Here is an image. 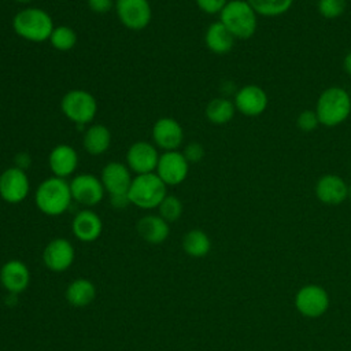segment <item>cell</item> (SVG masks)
I'll list each match as a JSON object with an SVG mask.
<instances>
[{
    "instance_id": "6da1fadb",
    "label": "cell",
    "mask_w": 351,
    "mask_h": 351,
    "mask_svg": "<svg viewBox=\"0 0 351 351\" xmlns=\"http://www.w3.org/2000/svg\"><path fill=\"white\" fill-rule=\"evenodd\" d=\"M314 111L319 125L326 128L339 126L351 114V96L341 86H329L319 93Z\"/></svg>"
},
{
    "instance_id": "7a4b0ae2",
    "label": "cell",
    "mask_w": 351,
    "mask_h": 351,
    "mask_svg": "<svg viewBox=\"0 0 351 351\" xmlns=\"http://www.w3.org/2000/svg\"><path fill=\"white\" fill-rule=\"evenodd\" d=\"M71 200L69 181L53 176L41 181L34 192V203L37 208L49 217H58L66 213Z\"/></svg>"
},
{
    "instance_id": "3957f363",
    "label": "cell",
    "mask_w": 351,
    "mask_h": 351,
    "mask_svg": "<svg viewBox=\"0 0 351 351\" xmlns=\"http://www.w3.org/2000/svg\"><path fill=\"white\" fill-rule=\"evenodd\" d=\"M53 27L51 15L37 7H26L12 18V29L16 36L30 43L48 41Z\"/></svg>"
},
{
    "instance_id": "277c9868",
    "label": "cell",
    "mask_w": 351,
    "mask_h": 351,
    "mask_svg": "<svg viewBox=\"0 0 351 351\" xmlns=\"http://www.w3.org/2000/svg\"><path fill=\"white\" fill-rule=\"evenodd\" d=\"M219 22L236 40L251 38L258 27V14L247 0H229L219 12Z\"/></svg>"
},
{
    "instance_id": "5b68a950",
    "label": "cell",
    "mask_w": 351,
    "mask_h": 351,
    "mask_svg": "<svg viewBox=\"0 0 351 351\" xmlns=\"http://www.w3.org/2000/svg\"><path fill=\"white\" fill-rule=\"evenodd\" d=\"M166 189V184L156 173L138 174L133 177L128 196L130 204L143 210H151L159 207L160 202L167 195Z\"/></svg>"
},
{
    "instance_id": "8992f818",
    "label": "cell",
    "mask_w": 351,
    "mask_h": 351,
    "mask_svg": "<svg viewBox=\"0 0 351 351\" xmlns=\"http://www.w3.org/2000/svg\"><path fill=\"white\" fill-rule=\"evenodd\" d=\"M60 110L69 121L77 125H86L96 117L97 101L95 96L85 89H71L63 95Z\"/></svg>"
},
{
    "instance_id": "52a82bcc",
    "label": "cell",
    "mask_w": 351,
    "mask_h": 351,
    "mask_svg": "<svg viewBox=\"0 0 351 351\" xmlns=\"http://www.w3.org/2000/svg\"><path fill=\"white\" fill-rule=\"evenodd\" d=\"M330 304L329 293L318 284L303 285L295 295V308L306 318H319Z\"/></svg>"
},
{
    "instance_id": "ba28073f",
    "label": "cell",
    "mask_w": 351,
    "mask_h": 351,
    "mask_svg": "<svg viewBox=\"0 0 351 351\" xmlns=\"http://www.w3.org/2000/svg\"><path fill=\"white\" fill-rule=\"evenodd\" d=\"M114 8L119 22L129 30H143L152 19V8L148 0H115Z\"/></svg>"
},
{
    "instance_id": "9c48e42d",
    "label": "cell",
    "mask_w": 351,
    "mask_h": 351,
    "mask_svg": "<svg viewBox=\"0 0 351 351\" xmlns=\"http://www.w3.org/2000/svg\"><path fill=\"white\" fill-rule=\"evenodd\" d=\"M155 173L166 186H176L186 180L189 162L185 159L182 151H165L159 156Z\"/></svg>"
},
{
    "instance_id": "30bf717a",
    "label": "cell",
    "mask_w": 351,
    "mask_h": 351,
    "mask_svg": "<svg viewBox=\"0 0 351 351\" xmlns=\"http://www.w3.org/2000/svg\"><path fill=\"white\" fill-rule=\"evenodd\" d=\"M30 191L27 173L16 166L5 169L0 174V197L10 204L23 202Z\"/></svg>"
},
{
    "instance_id": "8fae6325",
    "label": "cell",
    "mask_w": 351,
    "mask_h": 351,
    "mask_svg": "<svg viewBox=\"0 0 351 351\" xmlns=\"http://www.w3.org/2000/svg\"><path fill=\"white\" fill-rule=\"evenodd\" d=\"M69 184L73 200L85 207H93L99 204L104 197L106 191L100 181V177H96L93 174H78L73 177Z\"/></svg>"
},
{
    "instance_id": "7c38bea8",
    "label": "cell",
    "mask_w": 351,
    "mask_h": 351,
    "mask_svg": "<svg viewBox=\"0 0 351 351\" xmlns=\"http://www.w3.org/2000/svg\"><path fill=\"white\" fill-rule=\"evenodd\" d=\"M159 156L160 154L155 144L136 141L126 151V166L136 176L155 173Z\"/></svg>"
},
{
    "instance_id": "4fadbf2b",
    "label": "cell",
    "mask_w": 351,
    "mask_h": 351,
    "mask_svg": "<svg viewBox=\"0 0 351 351\" xmlns=\"http://www.w3.org/2000/svg\"><path fill=\"white\" fill-rule=\"evenodd\" d=\"M236 111L245 117H259L262 115L269 104L267 93L263 88L255 84H248L236 90L233 99Z\"/></svg>"
},
{
    "instance_id": "5bb4252c",
    "label": "cell",
    "mask_w": 351,
    "mask_h": 351,
    "mask_svg": "<svg viewBox=\"0 0 351 351\" xmlns=\"http://www.w3.org/2000/svg\"><path fill=\"white\" fill-rule=\"evenodd\" d=\"M152 140L155 147L163 152L177 151L184 141L182 126L174 118H159L152 126Z\"/></svg>"
},
{
    "instance_id": "9a60e30c",
    "label": "cell",
    "mask_w": 351,
    "mask_h": 351,
    "mask_svg": "<svg viewBox=\"0 0 351 351\" xmlns=\"http://www.w3.org/2000/svg\"><path fill=\"white\" fill-rule=\"evenodd\" d=\"M74 247L73 244L63 237H58L51 240L44 251H43V261L44 265L56 273L67 270L74 262Z\"/></svg>"
},
{
    "instance_id": "2e32d148",
    "label": "cell",
    "mask_w": 351,
    "mask_h": 351,
    "mask_svg": "<svg viewBox=\"0 0 351 351\" xmlns=\"http://www.w3.org/2000/svg\"><path fill=\"white\" fill-rule=\"evenodd\" d=\"M133 177L130 170L125 163L110 162L101 169L100 181L104 186V191L110 195H126L129 192Z\"/></svg>"
},
{
    "instance_id": "e0dca14e",
    "label": "cell",
    "mask_w": 351,
    "mask_h": 351,
    "mask_svg": "<svg viewBox=\"0 0 351 351\" xmlns=\"http://www.w3.org/2000/svg\"><path fill=\"white\" fill-rule=\"evenodd\" d=\"M317 199L328 206L341 204L348 199V184L337 174H325L315 184Z\"/></svg>"
},
{
    "instance_id": "ac0fdd59",
    "label": "cell",
    "mask_w": 351,
    "mask_h": 351,
    "mask_svg": "<svg viewBox=\"0 0 351 351\" xmlns=\"http://www.w3.org/2000/svg\"><path fill=\"white\" fill-rule=\"evenodd\" d=\"M48 166L53 177L67 178L73 176L78 167V154L69 144H58L48 155Z\"/></svg>"
},
{
    "instance_id": "d6986e66",
    "label": "cell",
    "mask_w": 351,
    "mask_h": 351,
    "mask_svg": "<svg viewBox=\"0 0 351 351\" xmlns=\"http://www.w3.org/2000/svg\"><path fill=\"white\" fill-rule=\"evenodd\" d=\"M30 282V271L27 266L18 259L5 262L0 269V284L11 295L23 292Z\"/></svg>"
},
{
    "instance_id": "ffe728a7",
    "label": "cell",
    "mask_w": 351,
    "mask_h": 351,
    "mask_svg": "<svg viewBox=\"0 0 351 351\" xmlns=\"http://www.w3.org/2000/svg\"><path fill=\"white\" fill-rule=\"evenodd\" d=\"M71 230L75 239L84 243H92L97 240L103 230V222L100 217L92 210H82L80 211L73 222Z\"/></svg>"
},
{
    "instance_id": "44dd1931",
    "label": "cell",
    "mask_w": 351,
    "mask_h": 351,
    "mask_svg": "<svg viewBox=\"0 0 351 351\" xmlns=\"http://www.w3.org/2000/svg\"><path fill=\"white\" fill-rule=\"evenodd\" d=\"M138 236L149 244H162L170 234L169 222H166L159 214H149L141 217L136 223Z\"/></svg>"
},
{
    "instance_id": "7402d4cb",
    "label": "cell",
    "mask_w": 351,
    "mask_h": 351,
    "mask_svg": "<svg viewBox=\"0 0 351 351\" xmlns=\"http://www.w3.org/2000/svg\"><path fill=\"white\" fill-rule=\"evenodd\" d=\"M234 41L236 38L233 34L219 21L210 23L204 33V44L215 55H225L230 52Z\"/></svg>"
},
{
    "instance_id": "603a6c76",
    "label": "cell",
    "mask_w": 351,
    "mask_h": 351,
    "mask_svg": "<svg viewBox=\"0 0 351 351\" xmlns=\"http://www.w3.org/2000/svg\"><path fill=\"white\" fill-rule=\"evenodd\" d=\"M82 145L89 155H101L107 152L111 145V132L101 123H93L85 130Z\"/></svg>"
},
{
    "instance_id": "cb8c5ba5",
    "label": "cell",
    "mask_w": 351,
    "mask_h": 351,
    "mask_svg": "<svg viewBox=\"0 0 351 351\" xmlns=\"http://www.w3.org/2000/svg\"><path fill=\"white\" fill-rule=\"evenodd\" d=\"M64 298L67 303L73 307H77V308L86 307L96 298V287L90 280L77 278L67 285Z\"/></svg>"
},
{
    "instance_id": "d4e9b609",
    "label": "cell",
    "mask_w": 351,
    "mask_h": 351,
    "mask_svg": "<svg viewBox=\"0 0 351 351\" xmlns=\"http://www.w3.org/2000/svg\"><path fill=\"white\" fill-rule=\"evenodd\" d=\"M182 250L192 258H203L211 250V240L202 229H191L182 237Z\"/></svg>"
},
{
    "instance_id": "484cf974",
    "label": "cell",
    "mask_w": 351,
    "mask_h": 351,
    "mask_svg": "<svg viewBox=\"0 0 351 351\" xmlns=\"http://www.w3.org/2000/svg\"><path fill=\"white\" fill-rule=\"evenodd\" d=\"M236 107L233 100L226 97H215L206 106V118L214 125H225L234 117Z\"/></svg>"
},
{
    "instance_id": "4316f807",
    "label": "cell",
    "mask_w": 351,
    "mask_h": 351,
    "mask_svg": "<svg viewBox=\"0 0 351 351\" xmlns=\"http://www.w3.org/2000/svg\"><path fill=\"white\" fill-rule=\"evenodd\" d=\"M258 16L276 18L288 12L293 0H247Z\"/></svg>"
},
{
    "instance_id": "83f0119b",
    "label": "cell",
    "mask_w": 351,
    "mask_h": 351,
    "mask_svg": "<svg viewBox=\"0 0 351 351\" xmlns=\"http://www.w3.org/2000/svg\"><path fill=\"white\" fill-rule=\"evenodd\" d=\"M48 41L56 51L67 52L75 47L77 33L67 25H59L53 27Z\"/></svg>"
},
{
    "instance_id": "f1b7e54d",
    "label": "cell",
    "mask_w": 351,
    "mask_h": 351,
    "mask_svg": "<svg viewBox=\"0 0 351 351\" xmlns=\"http://www.w3.org/2000/svg\"><path fill=\"white\" fill-rule=\"evenodd\" d=\"M159 215L169 223L176 222L182 215V203L181 200L174 195H166L165 199L160 202L159 207Z\"/></svg>"
},
{
    "instance_id": "f546056e",
    "label": "cell",
    "mask_w": 351,
    "mask_h": 351,
    "mask_svg": "<svg viewBox=\"0 0 351 351\" xmlns=\"http://www.w3.org/2000/svg\"><path fill=\"white\" fill-rule=\"evenodd\" d=\"M347 5V0H318V12L325 19L339 18Z\"/></svg>"
},
{
    "instance_id": "4dcf8cb0",
    "label": "cell",
    "mask_w": 351,
    "mask_h": 351,
    "mask_svg": "<svg viewBox=\"0 0 351 351\" xmlns=\"http://www.w3.org/2000/svg\"><path fill=\"white\" fill-rule=\"evenodd\" d=\"M296 125L302 132H313L318 128L319 121L314 110H304L298 115Z\"/></svg>"
},
{
    "instance_id": "1f68e13d",
    "label": "cell",
    "mask_w": 351,
    "mask_h": 351,
    "mask_svg": "<svg viewBox=\"0 0 351 351\" xmlns=\"http://www.w3.org/2000/svg\"><path fill=\"white\" fill-rule=\"evenodd\" d=\"M195 1L200 11L208 15H214V14H219L229 0H195Z\"/></svg>"
},
{
    "instance_id": "d6a6232c",
    "label": "cell",
    "mask_w": 351,
    "mask_h": 351,
    "mask_svg": "<svg viewBox=\"0 0 351 351\" xmlns=\"http://www.w3.org/2000/svg\"><path fill=\"white\" fill-rule=\"evenodd\" d=\"M182 154H184L185 159L189 162V165H191V163H197V162H200V160L203 159V156H204V147H203L200 143L193 141V143H189V144L184 148Z\"/></svg>"
},
{
    "instance_id": "836d02e7",
    "label": "cell",
    "mask_w": 351,
    "mask_h": 351,
    "mask_svg": "<svg viewBox=\"0 0 351 351\" xmlns=\"http://www.w3.org/2000/svg\"><path fill=\"white\" fill-rule=\"evenodd\" d=\"M90 11L96 14H106L114 8V0H86Z\"/></svg>"
},
{
    "instance_id": "e575fe53",
    "label": "cell",
    "mask_w": 351,
    "mask_h": 351,
    "mask_svg": "<svg viewBox=\"0 0 351 351\" xmlns=\"http://www.w3.org/2000/svg\"><path fill=\"white\" fill-rule=\"evenodd\" d=\"M110 203L114 208H125L130 204V200H129V196L128 193L126 195H114V196H110Z\"/></svg>"
},
{
    "instance_id": "d590c367",
    "label": "cell",
    "mask_w": 351,
    "mask_h": 351,
    "mask_svg": "<svg viewBox=\"0 0 351 351\" xmlns=\"http://www.w3.org/2000/svg\"><path fill=\"white\" fill-rule=\"evenodd\" d=\"M30 162H32L30 156L27 154H25V152H21V154H18L15 156V166L22 169V170H26V167L30 166Z\"/></svg>"
},
{
    "instance_id": "8d00e7d4",
    "label": "cell",
    "mask_w": 351,
    "mask_h": 351,
    "mask_svg": "<svg viewBox=\"0 0 351 351\" xmlns=\"http://www.w3.org/2000/svg\"><path fill=\"white\" fill-rule=\"evenodd\" d=\"M343 66H344V70L347 74L351 75V51L346 55L344 58V62H343Z\"/></svg>"
},
{
    "instance_id": "74e56055",
    "label": "cell",
    "mask_w": 351,
    "mask_h": 351,
    "mask_svg": "<svg viewBox=\"0 0 351 351\" xmlns=\"http://www.w3.org/2000/svg\"><path fill=\"white\" fill-rule=\"evenodd\" d=\"M16 3H22V4H27V3H32L33 0H14Z\"/></svg>"
},
{
    "instance_id": "f35d334b",
    "label": "cell",
    "mask_w": 351,
    "mask_h": 351,
    "mask_svg": "<svg viewBox=\"0 0 351 351\" xmlns=\"http://www.w3.org/2000/svg\"><path fill=\"white\" fill-rule=\"evenodd\" d=\"M348 199H351V185H348Z\"/></svg>"
},
{
    "instance_id": "ab89813d",
    "label": "cell",
    "mask_w": 351,
    "mask_h": 351,
    "mask_svg": "<svg viewBox=\"0 0 351 351\" xmlns=\"http://www.w3.org/2000/svg\"><path fill=\"white\" fill-rule=\"evenodd\" d=\"M308 1H318V0H308Z\"/></svg>"
}]
</instances>
